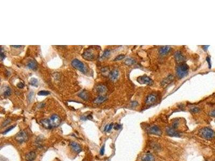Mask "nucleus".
<instances>
[{"instance_id": "nucleus-1", "label": "nucleus", "mask_w": 215, "mask_h": 161, "mask_svg": "<svg viewBox=\"0 0 215 161\" xmlns=\"http://www.w3.org/2000/svg\"><path fill=\"white\" fill-rule=\"evenodd\" d=\"M188 72L189 67L186 63H180L178 64L176 68V73L179 79H182L185 77L188 74Z\"/></svg>"}, {"instance_id": "nucleus-2", "label": "nucleus", "mask_w": 215, "mask_h": 161, "mask_svg": "<svg viewBox=\"0 0 215 161\" xmlns=\"http://www.w3.org/2000/svg\"><path fill=\"white\" fill-rule=\"evenodd\" d=\"M199 135L203 139L210 140L215 136V132L208 127H204L199 131Z\"/></svg>"}, {"instance_id": "nucleus-3", "label": "nucleus", "mask_w": 215, "mask_h": 161, "mask_svg": "<svg viewBox=\"0 0 215 161\" xmlns=\"http://www.w3.org/2000/svg\"><path fill=\"white\" fill-rule=\"evenodd\" d=\"M48 122L50 129H51L59 126L61 123V119L58 115L54 114L51 116L50 119H48Z\"/></svg>"}, {"instance_id": "nucleus-4", "label": "nucleus", "mask_w": 215, "mask_h": 161, "mask_svg": "<svg viewBox=\"0 0 215 161\" xmlns=\"http://www.w3.org/2000/svg\"><path fill=\"white\" fill-rule=\"evenodd\" d=\"M147 132L150 134L160 136L162 134V131L159 126L156 125H152L147 127Z\"/></svg>"}, {"instance_id": "nucleus-5", "label": "nucleus", "mask_w": 215, "mask_h": 161, "mask_svg": "<svg viewBox=\"0 0 215 161\" xmlns=\"http://www.w3.org/2000/svg\"><path fill=\"white\" fill-rule=\"evenodd\" d=\"M15 140L18 142L20 143L26 142L28 140V135L27 133L24 131H20L16 135V137H15Z\"/></svg>"}, {"instance_id": "nucleus-6", "label": "nucleus", "mask_w": 215, "mask_h": 161, "mask_svg": "<svg viewBox=\"0 0 215 161\" xmlns=\"http://www.w3.org/2000/svg\"><path fill=\"white\" fill-rule=\"evenodd\" d=\"M72 65L75 68L79 70L80 72H85V68L84 64L81 61L77 59H74L72 62Z\"/></svg>"}, {"instance_id": "nucleus-7", "label": "nucleus", "mask_w": 215, "mask_h": 161, "mask_svg": "<svg viewBox=\"0 0 215 161\" xmlns=\"http://www.w3.org/2000/svg\"><path fill=\"white\" fill-rule=\"evenodd\" d=\"M137 80L141 84H147L151 85L153 83V81L151 78L146 75H142L138 77Z\"/></svg>"}, {"instance_id": "nucleus-8", "label": "nucleus", "mask_w": 215, "mask_h": 161, "mask_svg": "<svg viewBox=\"0 0 215 161\" xmlns=\"http://www.w3.org/2000/svg\"><path fill=\"white\" fill-rule=\"evenodd\" d=\"M82 56L84 59L87 60H93L95 59V55L94 53L93 52L92 49H87L84 53L82 54Z\"/></svg>"}, {"instance_id": "nucleus-9", "label": "nucleus", "mask_w": 215, "mask_h": 161, "mask_svg": "<svg viewBox=\"0 0 215 161\" xmlns=\"http://www.w3.org/2000/svg\"><path fill=\"white\" fill-rule=\"evenodd\" d=\"M166 132L168 136H174V137H180L181 135L178 131L175 130V129L173 128V127H167L166 129Z\"/></svg>"}, {"instance_id": "nucleus-10", "label": "nucleus", "mask_w": 215, "mask_h": 161, "mask_svg": "<svg viewBox=\"0 0 215 161\" xmlns=\"http://www.w3.org/2000/svg\"><path fill=\"white\" fill-rule=\"evenodd\" d=\"M174 58L175 61L178 63H182V62L185 60V57L180 51L176 52L174 54Z\"/></svg>"}, {"instance_id": "nucleus-11", "label": "nucleus", "mask_w": 215, "mask_h": 161, "mask_svg": "<svg viewBox=\"0 0 215 161\" xmlns=\"http://www.w3.org/2000/svg\"><path fill=\"white\" fill-rule=\"evenodd\" d=\"M157 96L154 94H150L146 98L145 103L146 105H151L156 102Z\"/></svg>"}, {"instance_id": "nucleus-12", "label": "nucleus", "mask_w": 215, "mask_h": 161, "mask_svg": "<svg viewBox=\"0 0 215 161\" xmlns=\"http://www.w3.org/2000/svg\"><path fill=\"white\" fill-rule=\"evenodd\" d=\"M119 75V72L117 69H113L109 74V77L111 80H117Z\"/></svg>"}, {"instance_id": "nucleus-13", "label": "nucleus", "mask_w": 215, "mask_h": 161, "mask_svg": "<svg viewBox=\"0 0 215 161\" xmlns=\"http://www.w3.org/2000/svg\"><path fill=\"white\" fill-rule=\"evenodd\" d=\"M70 146H71L72 150L76 153H79L82 150L81 146H80L78 143H77L75 142H71V143H70Z\"/></svg>"}, {"instance_id": "nucleus-14", "label": "nucleus", "mask_w": 215, "mask_h": 161, "mask_svg": "<svg viewBox=\"0 0 215 161\" xmlns=\"http://www.w3.org/2000/svg\"><path fill=\"white\" fill-rule=\"evenodd\" d=\"M171 51V47L169 46H162L161 48L159 49V52L160 55H164L167 54L168 53H169Z\"/></svg>"}, {"instance_id": "nucleus-15", "label": "nucleus", "mask_w": 215, "mask_h": 161, "mask_svg": "<svg viewBox=\"0 0 215 161\" xmlns=\"http://www.w3.org/2000/svg\"><path fill=\"white\" fill-rule=\"evenodd\" d=\"M141 161H155V157L151 153H147L141 158Z\"/></svg>"}, {"instance_id": "nucleus-16", "label": "nucleus", "mask_w": 215, "mask_h": 161, "mask_svg": "<svg viewBox=\"0 0 215 161\" xmlns=\"http://www.w3.org/2000/svg\"><path fill=\"white\" fill-rule=\"evenodd\" d=\"M36 157V154L34 152H30L26 155L25 160L27 161H33Z\"/></svg>"}, {"instance_id": "nucleus-17", "label": "nucleus", "mask_w": 215, "mask_h": 161, "mask_svg": "<svg viewBox=\"0 0 215 161\" xmlns=\"http://www.w3.org/2000/svg\"><path fill=\"white\" fill-rule=\"evenodd\" d=\"M96 89L98 93H105L106 91H107V88L104 85L100 84V85H98L96 87Z\"/></svg>"}, {"instance_id": "nucleus-18", "label": "nucleus", "mask_w": 215, "mask_h": 161, "mask_svg": "<svg viewBox=\"0 0 215 161\" xmlns=\"http://www.w3.org/2000/svg\"><path fill=\"white\" fill-rule=\"evenodd\" d=\"M108 98L107 97H105V96H100L96 98V99L94 100V102L96 104H101L103 102H104V101H105Z\"/></svg>"}, {"instance_id": "nucleus-19", "label": "nucleus", "mask_w": 215, "mask_h": 161, "mask_svg": "<svg viewBox=\"0 0 215 161\" xmlns=\"http://www.w3.org/2000/svg\"><path fill=\"white\" fill-rule=\"evenodd\" d=\"M28 67L30 69H31L33 70H36L37 67V63H36V62L35 61L31 60L28 63Z\"/></svg>"}, {"instance_id": "nucleus-20", "label": "nucleus", "mask_w": 215, "mask_h": 161, "mask_svg": "<svg viewBox=\"0 0 215 161\" xmlns=\"http://www.w3.org/2000/svg\"><path fill=\"white\" fill-rule=\"evenodd\" d=\"M173 79H174V76H173L172 75H169V76H168L166 78V79H165L164 80H163V82H162V84L164 85L168 84V83H169L171 81H172V80H173Z\"/></svg>"}, {"instance_id": "nucleus-21", "label": "nucleus", "mask_w": 215, "mask_h": 161, "mask_svg": "<svg viewBox=\"0 0 215 161\" xmlns=\"http://www.w3.org/2000/svg\"><path fill=\"white\" fill-rule=\"evenodd\" d=\"M79 96L84 100H87L88 99V95L85 91H82L79 94Z\"/></svg>"}, {"instance_id": "nucleus-22", "label": "nucleus", "mask_w": 215, "mask_h": 161, "mask_svg": "<svg viewBox=\"0 0 215 161\" xmlns=\"http://www.w3.org/2000/svg\"><path fill=\"white\" fill-rule=\"evenodd\" d=\"M134 62H135L134 60L132 58H129L126 59L125 61H124V63H125V64L128 66L132 65L134 63Z\"/></svg>"}, {"instance_id": "nucleus-23", "label": "nucleus", "mask_w": 215, "mask_h": 161, "mask_svg": "<svg viewBox=\"0 0 215 161\" xmlns=\"http://www.w3.org/2000/svg\"><path fill=\"white\" fill-rule=\"evenodd\" d=\"M30 83L31 85H32V86L37 87L38 86V80L36 79H35V78H33V79H32L31 80H30Z\"/></svg>"}, {"instance_id": "nucleus-24", "label": "nucleus", "mask_w": 215, "mask_h": 161, "mask_svg": "<svg viewBox=\"0 0 215 161\" xmlns=\"http://www.w3.org/2000/svg\"><path fill=\"white\" fill-rule=\"evenodd\" d=\"M110 54V50H105L104 52V53H103V54L102 57H101V58L102 59H104V58H107V57H108L109 56Z\"/></svg>"}, {"instance_id": "nucleus-25", "label": "nucleus", "mask_w": 215, "mask_h": 161, "mask_svg": "<svg viewBox=\"0 0 215 161\" xmlns=\"http://www.w3.org/2000/svg\"><path fill=\"white\" fill-rule=\"evenodd\" d=\"M50 94V91H45V90L40 91L38 92V95L39 96H47Z\"/></svg>"}, {"instance_id": "nucleus-26", "label": "nucleus", "mask_w": 215, "mask_h": 161, "mask_svg": "<svg viewBox=\"0 0 215 161\" xmlns=\"http://www.w3.org/2000/svg\"><path fill=\"white\" fill-rule=\"evenodd\" d=\"M178 124H179V121H178V120H175L174 121L173 123L172 127L174 129L177 128L178 126Z\"/></svg>"}, {"instance_id": "nucleus-27", "label": "nucleus", "mask_w": 215, "mask_h": 161, "mask_svg": "<svg viewBox=\"0 0 215 161\" xmlns=\"http://www.w3.org/2000/svg\"><path fill=\"white\" fill-rule=\"evenodd\" d=\"M11 93V91L10 90V88H8V89L6 90V91L4 92V96L6 97H8Z\"/></svg>"}, {"instance_id": "nucleus-28", "label": "nucleus", "mask_w": 215, "mask_h": 161, "mask_svg": "<svg viewBox=\"0 0 215 161\" xmlns=\"http://www.w3.org/2000/svg\"><path fill=\"white\" fill-rule=\"evenodd\" d=\"M15 126V125H12L11 126L9 127L7 129H6V131H5L4 132H3V133H2V134H6L7 133H8L9 132H10V131H11L13 128H14Z\"/></svg>"}, {"instance_id": "nucleus-29", "label": "nucleus", "mask_w": 215, "mask_h": 161, "mask_svg": "<svg viewBox=\"0 0 215 161\" xmlns=\"http://www.w3.org/2000/svg\"><path fill=\"white\" fill-rule=\"evenodd\" d=\"M125 55L124 54H120V55H118L116 57L115 60H122L124 58H125Z\"/></svg>"}, {"instance_id": "nucleus-30", "label": "nucleus", "mask_w": 215, "mask_h": 161, "mask_svg": "<svg viewBox=\"0 0 215 161\" xmlns=\"http://www.w3.org/2000/svg\"><path fill=\"white\" fill-rule=\"evenodd\" d=\"M199 111H200V108H198V107H194L193 108H191L190 110V111L193 113H198Z\"/></svg>"}, {"instance_id": "nucleus-31", "label": "nucleus", "mask_w": 215, "mask_h": 161, "mask_svg": "<svg viewBox=\"0 0 215 161\" xmlns=\"http://www.w3.org/2000/svg\"><path fill=\"white\" fill-rule=\"evenodd\" d=\"M33 96H34V93H33V92H31L30 93H29V94L28 95V101L31 102V101L32 100L33 98Z\"/></svg>"}, {"instance_id": "nucleus-32", "label": "nucleus", "mask_w": 215, "mask_h": 161, "mask_svg": "<svg viewBox=\"0 0 215 161\" xmlns=\"http://www.w3.org/2000/svg\"><path fill=\"white\" fill-rule=\"evenodd\" d=\"M10 121H11V120L8 119H7V120H6L5 121H4V123H3V124H2V127H4V126H7L8 124H9Z\"/></svg>"}, {"instance_id": "nucleus-33", "label": "nucleus", "mask_w": 215, "mask_h": 161, "mask_svg": "<svg viewBox=\"0 0 215 161\" xmlns=\"http://www.w3.org/2000/svg\"><path fill=\"white\" fill-rule=\"evenodd\" d=\"M104 152H105V146L104 145H103L102 147L101 148V149L100 150V154L101 155H103L104 154Z\"/></svg>"}, {"instance_id": "nucleus-34", "label": "nucleus", "mask_w": 215, "mask_h": 161, "mask_svg": "<svg viewBox=\"0 0 215 161\" xmlns=\"http://www.w3.org/2000/svg\"><path fill=\"white\" fill-rule=\"evenodd\" d=\"M17 86L18 88H19V89H22V88H23V87H24V84L23 83L20 82V83H19V84H17Z\"/></svg>"}, {"instance_id": "nucleus-35", "label": "nucleus", "mask_w": 215, "mask_h": 161, "mask_svg": "<svg viewBox=\"0 0 215 161\" xmlns=\"http://www.w3.org/2000/svg\"><path fill=\"white\" fill-rule=\"evenodd\" d=\"M112 127H113V124H110V125H109V127H108V130H107V132H110L111 131V129H112Z\"/></svg>"}, {"instance_id": "nucleus-36", "label": "nucleus", "mask_w": 215, "mask_h": 161, "mask_svg": "<svg viewBox=\"0 0 215 161\" xmlns=\"http://www.w3.org/2000/svg\"><path fill=\"white\" fill-rule=\"evenodd\" d=\"M206 60H207V61L208 62V63H209V67L210 68H211V63H210V58H209V57H207L206 58Z\"/></svg>"}, {"instance_id": "nucleus-37", "label": "nucleus", "mask_w": 215, "mask_h": 161, "mask_svg": "<svg viewBox=\"0 0 215 161\" xmlns=\"http://www.w3.org/2000/svg\"><path fill=\"white\" fill-rule=\"evenodd\" d=\"M5 57H6V56H5V55H4V54L2 52H1V60H3L5 58Z\"/></svg>"}, {"instance_id": "nucleus-38", "label": "nucleus", "mask_w": 215, "mask_h": 161, "mask_svg": "<svg viewBox=\"0 0 215 161\" xmlns=\"http://www.w3.org/2000/svg\"><path fill=\"white\" fill-rule=\"evenodd\" d=\"M121 126L120 125L117 124V125H116L115 126V129H119L120 128H121Z\"/></svg>"}, {"instance_id": "nucleus-39", "label": "nucleus", "mask_w": 215, "mask_h": 161, "mask_svg": "<svg viewBox=\"0 0 215 161\" xmlns=\"http://www.w3.org/2000/svg\"><path fill=\"white\" fill-rule=\"evenodd\" d=\"M210 115L211 116H215V110H213L212 111H211V113H210Z\"/></svg>"}, {"instance_id": "nucleus-40", "label": "nucleus", "mask_w": 215, "mask_h": 161, "mask_svg": "<svg viewBox=\"0 0 215 161\" xmlns=\"http://www.w3.org/2000/svg\"><path fill=\"white\" fill-rule=\"evenodd\" d=\"M108 127H109V125H106L105 128H104V131L107 132V130H108Z\"/></svg>"}, {"instance_id": "nucleus-41", "label": "nucleus", "mask_w": 215, "mask_h": 161, "mask_svg": "<svg viewBox=\"0 0 215 161\" xmlns=\"http://www.w3.org/2000/svg\"><path fill=\"white\" fill-rule=\"evenodd\" d=\"M12 47H15V48H20V47H22V46H12Z\"/></svg>"}, {"instance_id": "nucleus-42", "label": "nucleus", "mask_w": 215, "mask_h": 161, "mask_svg": "<svg viewBox=\"0 0 215 161\" xmlns=\"http://www.w3.org/2000/svg\"><path fill=\"white\" fill-rule=\"evenodd\" d=\"M203 47L204 48V50H206V48L209 47V46H204Z\"/></svg>"}, {"instance_id": "nucleus-43", "label": "nucleus", "mask_w": 215, "mask_h": 161, "mask_svg": "<svg viewBox=\"0 0 215 161\" xmlns=\"http://www.w3.org/2000/svg\"></svg>"}]
</instances>
